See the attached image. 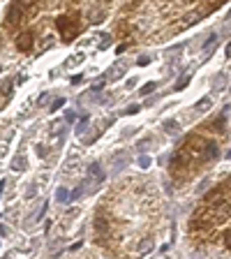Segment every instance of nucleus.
I'll return each mask as SVG.
<instances>
[{
	"mask_svg": "<svg viewBox=\"0 0 231 259\" xmlns=\"http://www.w3.org/2000/svg\"><path fill=\"white\" fill-rule=\"evenodd\" d=\"M226 157H229V160H231V153H226Z\"/></svg>",
	"mask_w": 231,
	"mask_h": 259,
	"instance_id": "f257e3e1",
	"label": "nucleus"
}]
</instances>
